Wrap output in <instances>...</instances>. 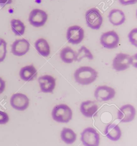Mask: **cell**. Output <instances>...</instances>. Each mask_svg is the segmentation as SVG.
<instances>
[{"mask_svg":"<svg viewBox=\"0 0 137 146\" xmlns=\"http://www.w3.org/2000/svg\"><path fill=\"white\" fill-rule=\"evenodd\" d=\"M97 77V72L90 67H80L77 69L74 74L76 81L83 85H87L91 84L96 80Z\"/></svg>","mask_w":137,"mask_h":146,"instance_id":"1","label":"cell"},{"mask_svg":"<svg viewBox=\"0 0 137 146\" xmlns=\"http://www.w3.org/2000/svg\"><path fill=\"white\" fill-rule=\"evenodd\" d=\"M52 117L56 122L67 123L71 120L72 112L71 109L65 104L56 106L52 110Z\"/></svg>","mask_w":137,"mask_h":146,"instance_id":"2","label":"cell"},{"mask_svg":"<svg viewBox=\"0 0 137 146\" xmlns=\"http://www.w3.org/2000/svg\"><path fill=\"white\" fill-rule=\"evenodd\" d=\"M86 20L88 26L94 30H98L102 23V17L98 9L95 8L90 9L85 14Z\"/></svg>","mask_w":137,"mask_h":146,"instance_id":"3","label":"cell"},{"mask_svg":"<svg viewBox=\"0 0 137 146\" xmlns=\"http://www.w3.org/2000/svg\"><path fill=\"white\" fill-rule=\"evenodd\" d=\"M81 140L84 145L97 146L99 145L100 137L95 129L89 127L84 129L81 133Z\"/></svg>","mask_w":137,"mask_h":146,"instance_id":"4","label":"cell"},{"mask_svg":"<svg viewBox=\"0 0 137 146\" xmlns=\"http://www.w3.org/2000/svg\"><path fill=\"white\" fill-rule=\"evenodd\" d=\"M120 37L115 31H108L101 35L100 42L102 46L108 49H113L118 47Z\"/></svg>","mask_w":137,"mask_h":146,"instance_id":"5","label":"cell"},{"mask_svg":"<svg viewBox=\"0 0 137 146\" xmlns=\"http://www.w3.org/2000/svg\"><path fill=\"white\" fill-rule=\"evenodd\" d=\"M48 18V14L46 12L39 9H34L29 14V21L34 27H39L44 26Z\"/></svg>","mask_w":137,"mask_h":146,"instance_id":"6","label":"cell"},{"mask_svg":"<svg viewBox=\"0 0 137 146\" xmlns=\"http://www.w3.org/2000/svg\"><path fill=\"white\" fill-rule=\"evenodd\" d=\"M84 37V31L78 25H74L68 28L67 38L68 43L74 45L79 44Z\"/></svg>","mask_w":137,"mask_h":146,"instance_id":"7","label":"cell"},{"mask_svg":"<svg viewBox=\"0 0 137 146\" xmlns=\"http://www.w3.org/2000/svg\"><path fill=\"white\" fill-rule=\"evenodd\" d=\"M131 65V56L128 54L120 53L117 54L113 60V68L120 72L128 68Z\"/></svg>","mask_w":137,"mask_h":146,"instance_id":"8","label":"cell"},{"mask_svg":"<svg viewBox=\"0 0 137 146\" xmlns=\"http://www.w3.org/2000/svg\"><path fill=\"white\" fill-rule=\"evenodd\" d=\"M10 103L14 109L19 111H23L28 107L29 99L25 95L17 93L11 96Z\"/></svg>","mask_w":137,"mask_h":146,"instance_id":"9","label":"cell"},{"mask_svg":"<svg viewBox=\"0 0 137 146\" xmlns=\"http://www.w3.org/2000/svg\"><path fill=\"white\" fill-rule=\"evenodd\" d=\"M136 110L133 106L127 104L120 108L118 112V118L122 123H129L134 120Z\"/></svg>","mask_w":137,"mask_h":146,"instance_id":"10","label":"cell"},{"mask_svg":"<svg viewBox=\"0 0 137 146\" xmlns=\"http://www.w3.org/2000/svg\"><path fill=\"white\" fill-rule=\"evenodd\" d=\"M114 89L106 86L98 87L94 92V95L98 101H107L112 99L115 96Z\"/></svg>","mask_w":137,"mask_h":146,"instance_id":"11","label":"cell"},{"mask_svg":"<svg viewBox=\"0 0 137 146\" xmlns=\"http://www.w3.org/2000/svg\"><path fill=\"white\" fill-rule=\"evenodd\" d=\"M30 44L27 39H22L15 40L11 45V52L14 56H24L29 51Z\"/></svg>","mask_w":137,"mask_h":146,"instance_id":"12","label":"cell"},{"mask_svg":"<svg viewBox=\"0 0 137 146\" xmlns=\"http://www.w3.org/2000/svg\"><path fill=\"white\" fill-rule=\"evenodd\" d=\"M41 91L44 93H52L56 86V80L50 75H45L38 78Z\"/></svg>","mask_w":137,"mask_h":146,"instance_id":"13","label":"cell"},{"mask_svg":"<svg viewBox=\"0 0 137 146\" xmlns=\"http://www.w3.org/2000/svg\"><path fill=\"white\" fill-rule=\"evenodd\" d=\"M37 70L32 65L23 67L19 72L21 79L26 82L33 80L37 76Z\"/></svg>","mask_w":137,"mask_h":146,"instance_id":"14","label":"cell"},{"mask_svg":"<svg viewBox=\"0 0 137 146\" xmlns=\"http://www.w3.org/2000/svg\"><path fill=\"white\" fill-rule=\"evenodd\" d=\"M109 21L115 26L123 24L126 20V16L123 11L118 9H114L110 11L109 15Z\"/></svg>","mask_w":137,"mask_h":146,"instance_id":"15","label":"cell"},{"mask_svg":"<svg viewBox=\"0 0 137 146\" xmlns=\"http://www.w3.org/2000/svg\"><path fill=\"white\" fill-rule=\"evenodd\" d=\"M98 108V106L96 103L90 100L84 102L80 105L81 112L84 116L88 118L92 117Z\"/></svg>","mask_w":137,"mask_h":146,"instance_id":"16","label":"cell"},{"mask_svg":"<svg viewBox=\"0 0 137 146\" xmlns=\"http://www.w3.org/2000/svg\"><path fill=\"white\" fill-rule=\"evenodd\" d=\"M105 134L108 139L113 141H118L122 135L120 127L114 124L107 125L105 129Z\"/></svg>","mask_w":137,"mask_h":146,"instance_id":"17","label":"cell"},{"mask_svg":"<svg viewBox=\"0 0 137 146\" xmlns=\"http://www.w3.org/2000/svg\"><path fill=\"white\" fill-rule=\"evenodd\" d=\"M35 49L41 56L48 57L50 54V47L48 41L43 38H40L35 43Z\"/></svg>","mask_w":137,"mask_h":146,"instance_id":"18","label":"cell"},{"mask_svg":"<svg viewBox=\"0 0 137 146\" xmlns=\"http://www.w3.org/2000/svg\"><path fill=\"white\" fill-rule=\"evenodd\" d=\"M60 55L61 60L63 62L70 64L75 61L76 53L71 47H67L61 50Z\"/></svg>","mask_w":137,"mask_h":146,"instance_id":"19","label":"cell"},{"mask_svg":"<svg viewBox=\"0 0 137 146\" xmlns=\"http://www.w3.org/2000/svg\"><path fill=\"white\" fill-rule=\"evenodd\" d=\"M61 138L65 143L70 145L75 141L76 135L71 129L65 128L61 132Z\"/></svg>","mask_w":137,"mask_h":146,"instance_id":"20","label":"cell"},{"mask_svg":"<svg viewBox=\"0 0 137 146\" xmlns=\"http://www.w3.org/2000/svg\"><path fill=\"white\" fill-rule=\"evenodd\" d=\"M11 29L16 36H21L24 34L25 27L24 24L19 19H13L11 21Z\"/></svg>","mask_w":137,"mask_h":146,"instance_id":"21","label":"cell"},{"mask_svg":"<svg viewBox=\"0 0 137 146\" xmlns=\"http://www.w3.org/2000/svg\"><path fill=\"white\" fill-rule=\"evenodd\" d=\"M86 58L90 60L93 59V56L91 52L85 46H82L76 53L75 61L80 62L83 58Z\"/></svg>","mask_w":137,"mask_h":146,"instance_id":"22","label":"cell"},{"mask_svg":"<svg viewBox=\"0 0 137 146\" xmlns=\"http://www.w3.org/2000/svg\"><path fill=\"white\" fill-rule=\"evenodd\" d=\"M7 43L4 39H0V62H3L7 54Z\"/></svg>","mask_w":137,"mask_h":146,"instance_id":"23","label":"cell"},{"mask_svg":"<svg viewBox=\"0 0 137 146\" xmlns=\"http://www.w3.org/2000/svg\"><path fill=\"white\" fill-rule=\"evenodd\" d=\"M129 41L132 45L137 47V29L135 28L131 31L129 33Z\"/></svg>","mask_w":137,"mask_h":146,"instance_id":"24","label":"cell"},{"mask_svg":"<svg viewBox=\"0 0 137 146\" xmlns=\"http://www.w3.org/2000/svg\"><path fill=\"white\" fill-rule=\"evenodd\" d=\"M9 117L6 112L0 111V125H4L8 122Z\"/></svg>","mask_w":137,"mask_h":146,"instance_id":"25","label":"cell"},{"mask_svg":"<svg viewBox=\"0 0 137 146\" xmlns=\"http://www.w3.org/2000/svg\"><path fill=\"white\" fill-rule=\"evenodd\" d=\"M121 5L124 6L134 5L137 3V0H119Z\"/></svg>","mask_w":137,"mask_h":146,"instance_id":"26","label":"cell"},{"mask_svg":"<svg viewBox=\"0 0 137 146\" xmlns=\"http://www.w3.org/2000/svg\"><path fill=\"white\" fill-rule=\"evenodd\" d=\"M5 87V82L4 80L0 77V94L3 92Z\"/></svg>","mask_w":137,"mask_h":146,"instance_id":"27","label":"cell"},{"mask_svg":"<svg viewBox=\"0 0 137 146\" xmlns=\"http://www.w3.org/2000/svg\"><path fill=\"white\" fill-rule=\"evenodd\" d=\"M12 2V0H0V5L3 7L6 5L11 4Z\"/></svg>","mask_w":137,"mask_h":146,"instance_id":"28","label":"cell"},{"mask_svg":"<svg viewBox=\"0 0 137 146\" xmlns=\"http://www.w3.org/2000/svg\"><path fill=\"white\" fill-rule=\"evenodd\" d=\"M136 62H137V58H136V54L133 56H131V65H132L133 66L136 67Z\"/></svg>","mask_w":137,"mask_h":146,"instance_id":"29","label":"cell"}]
</instances>
